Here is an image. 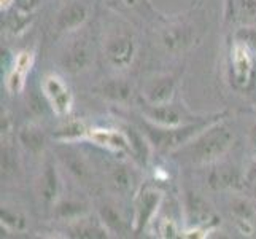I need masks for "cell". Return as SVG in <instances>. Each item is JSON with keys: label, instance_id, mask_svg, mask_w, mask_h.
<instances>
[{"label": "cell", "instance_id": "6da1fadb", "mask_svg": "<svg viewBox=\"0 0 256 239\" xmlns=\"http://www.w3.org/2000/svg\"><path fill=\"white\" fill-rule=\"evenodd\" d=\"M234 129L223 118H220L202 129L196 137H192L186 145L176 150L172 155L182 156L183 161L191 166L204 167L220 163L234 147Z\"/></svg>", "mask_w": 256, "mask_h": 239}, {"label": "cell", "instance_id": "7a4b0ae2", "mask_svg": "<svg viewBox=\"0 0 256 239\" xmlns=\"http://www.w3.org/2000/svg\"><path fill=\"white\" fill-rule=\"evenodd\" d=\"M198 8L162 20V26L160 28V45L167 55H186L198 48L204 40L207 23L204 12L199 13Z\"/></svg>", "mask_w": 256, "mask_h": 239}, {"label": "cell", "instance_id": "3957f363", "mask_svg": "<svg viewBox=\"0 0 256 239\" xmlns=\"http://www.w3.org/2000/svg\"><path fill=\"white\" fill-rule=\"evenodd\" d=\"M223 117L224 113H216L214 117H206L199 121L186 123V125L175 126V128L156 126L153 123L144 120V134L158 152L175 153L176 150L186 145L192 137H196L202 129H206L210 123H214Z\"/></svg>", "mask_w": 256, "mask_h": 239}, {"label": "cell", "instance_id": "277c9868", "mask_svg": "<svg viewBox=\"0 0 256 239\" xmlns=\"http://www.w3.org/2000/svg\"><path fill=\"white\" fill-rule=\"evenodd\" d=\"M228 72L236 91H250L256 83V50L232 39L229 45Z\"/></svg>", "mask_w": 256, "mask_h": 239}, {"label": "cell", "instance_id": "5b68a950", "mask_svg": "<svg viewBox=\"0 0 256 239\" xmlns=\"http://www.w3.org/2000/svg\"><path fill=\"white\" fill-rule=\"evenodd\" d=\"M138 55V39L129 28H118L104 42V58L114 70L129 69Z\"/></svg>", "mask_w": 256, "mask_h": 239}, {"label": "cell", "instance_id": "8992f818", "mask_svg": "<svg viewBox=\"0 0 256 239\" xmlns=\"http://www.w3.org/2000/svg\"><path fill=\"white\" fill-rule=\"evenodd\" d=\"M142 113L146 121L153 123L156 126H162V128H175V126H182V125H186V123L199 121L202 118H206V117H192L186 109L174 102L160 104V105L144 102Z\"/></svg>", "mask_w": 256, "mask_h": 239}, {"label": "cell", "instance_id": "52a82bcc", "mask_svg": "<svg viewBox=\"0 0 256 239\" xmlns=\"http://www.w3.org/2000/svg\"><path fill=\"white\" fill-rule=\"evenodd\" d=\"M164 194L154 187H144L134 199V212H132V231L140 233L148 226L158 215V210L162 206Z\"/></svg>", "mask_w": 256, "mask_h": 239}, {"label": "cell", "instance_id": "ba28073f", "mask_svg": "<svg viewBox=\"0 0 256 239\" xmlns=\"http://www.w3.org/2000/svg\"><path fill=\"white\" fill-rule=\"evenodd\" d=\"M42 91L50 104V109L58 117H68L74 109V93L70 86L56 74H48L42 80Z\"/></svg>", "mask_w": 256, "mask_h": 239}, {"label": "cell", "instance_id": "9c48e42d", "mask_svg": "<svg viewBox=\"0 0 256 239\" xmlns=\"http://www.w3.org/2000/svg\"><path fill=\"white\" fill-rule=\"evenodd\" d=\"M184 212H186L188 225L192 231H208L218 223V215L215 214L214 207L198 193H186Z\"/></svg>", "mask_w": 256, "mask_h": 239}, {"label": "cell", "instance_id": "30bf717a", "mask_svg": "<svg viewBox=\"0 0 256 239\" xmlns=\"http://www.w3.org/2000/svg\"><path fill=\"white\" fill-rule=\"evenodd\" d=\"M90 20V7L82 0H68L59 8L54 20L58 34H75Z\"/></svg>", "mask_w": 256, "mask_h": 239}, {"label": "cell", "instance_id": "8fae6325", "mask_svg": "<svg viewBox=\"0 0 256 239\" xmlns=\"http://www.w3.org/2000/svg\"><path fill=\"white\" fill-rule=\"evenodd\" d=\"M58 156L78 183H82L83 187H91L94 183L92 166L78 150L64 142L62 147L58 148Z\"/></svg>", "mask_w": 256, "mask_h": 239}, {"label": "cell", "instance_id": "7c38bea8", "mask_svg": "<svg viewBox=\"0 0 256 239\" xmlns=\"http://www.w3.org/2000/svg\"><path fill=\"white\" fill-rule=\"evenodd\" d=\"M94 63V50L86 39L75 40L60 56V66L68 74H82Z\"/></svg>", "mask_w": 256, "mask_h": 239}, {"label": "cell", "instance_id": "4fadbf2b", "mask_svg": "<svg viewBox=\"0 0 256 239\" xmlns=\"http://www.w3.org/2000/svg\"><path fill=\"white\" fill-rule=\"evenodd\" d=\"M207 183L214 191H239L246 187L245 174L236 166L222 161L214 164V169L208 172Z\"/></svg>", "mask_w": 256, "mask_h": 239}, {"label": "cell", "instance_id": "5bb4252c", "mask_svg": "<svg viewBox=\"0 0 256 239\" xmlns=\"http://www.w3.org/2000/svg\"><path fill=\"white\" fill-rule=\"evenodd\" d=\"M176 86H178V77L174 74H162L153 77L145 85L144 90V102L160 105L174 102L176 94Z\"/></svg>", "mask_w": 256, "mask_h": 239}, {"label": "cell", "instance_id": "9a60e30c", "mask_svg": "<svg viewBox=\"0 0 256 239\" xmlns=\"http://www.w3.org/2000/svg\"><path fill=\"white\" fill-rule=\"evenodd\" d=\"M96 94L102 97L104 101H108L112 104L118 105H129L136 99V90L134 85L128 82L126 78H108L102 82L99 86L96 88Z\"/></svg>", "mask_w": 256, "mask_h": 239}, {"label": "cell", "instance_id": "2e32d148", "mask_svg": "<svg viewBox=\"0 0 256 239\" xmlns=\"http://www.w3.org/2000/svg\"><path fill=\"white\" fill-rule=\"evenodd\" d=\"M37 194L45 209H51L56 206L60 194V179L54 164L46 161L37 180Z\"/></svg>", "mask_w": 256, "mask_h": 239}, {"label": "cell", "instance_id": "e0dca14e", "mask_svg": "<svg viewBox=\"0 0 256 239\" xmlns=\"http://www.w3.org/2000/svg\"><path fill=\"white\" fill-rule=\"evenodd\" d=\"M88 139L92 144L108 150V152L118 155L130 153L129 139L124 129L121 131V129H108V128H92L88 131Z\"/></svg>", "mask_w": 256, "mask_h": 239}, {"label": "cell", "instance_id": "ac0fdd59", "mask_svg": "<svg viewBox=\"0 0 256 239\" xmlns=\"http://www.w3.org/2000/svg\"><path fill=\"white\" fill-rule=\"evenodd\" d=\"M224 23L236 29L256 26V0H224Z\"/></svg>", "mask_w": 256, "mask_h": 239}, {"label": "cell", "instance_id": "d6986e66", "mask_svg": "<svg viewBox=\"0 0 256 239\" xmlns=\"http://www.w3.org/2000/svg\"><path fill=\"white\" fill-rule=\"evenodd\" d=\"M34 66V55L30 51H21L20 55L14 56L13 66L8 72L6 85L12 93H20L24 90L28 75Z\"/></svg>", "mask_w": 256, "mask_h": 239}, {"label": "cell", "instance_id": "ffe728a7", "mask_svg": "<svg viewBox=\"0 0 256 239\" xmlns=\"http://www.w3.org/2000/svg\"><path fill=\"white\" fill-rule=\"evenodd\" d=\"M99 218L102 220L105 228L116 236H124L132 229V222H128L118 206L110 201H105L99 206Z\"/></svg>", "mask_w": 256, "mask_h": 239}, {"label": "cell", "instance_id": "44dd1931", "mask_svg": "<svg viewBox=\"0 0 256 239\" xmlns=\"http://www.w3.org/2000/svg\"><path fill=\"white\" fill-rule=\"evenodd\" d=\"M67 234L70 237H83V239H104L108 237L110 231L105 225L102 223L100 218H92L88 220L86 215L75 220V222L70 223Z\"/></svg>", "mask_w": 256, "mask_h": 239}, {"label": "cell", "instance_id": "7402d4cb", "mask_svg": "<svg viewBox=\"0 0 256 239\" xmlns=\"http://www.w3.org/2000/svg\"><path fill=\"white\" fill-rule=\"evenodd\" d=\"M108 187L113 193L120 194V196H126V194L134 191V185H136V179L132 171H129L126 166L122 164H114L110 167L108 171Z\"/></svg>", "mask_w": 256, "mask_h": 239}, {"label": "cell", "instance_id": "603a6c76", "mask_svg": "<svg viewBox=\"0 0 256 239\" xmlns=\"http://www.w3.org/2000/svg\"><path fill=\"white\" fill-rule=\"evenodd\" d=\"M18 140L24 150L32 155H40L46 145V137L43 129L35 125H26L18 131Z\"/></svg>", "mask_w": 256, "mask_h": 239}, {"label": "cell", "instance_id": "cb8c5ba5", "mask_svg": "<svg viewBox=\"0 0 256 239\" xmlns=\"http://www.w3.org/2000/svg\"><path fill=\"white\" fill-rule=\"evenodd\" d=\"M88 215V207L83 204V202L78 201H58L56 206L52 207V217L60 220V222H75V220L82 218Z\"/></svg>", "mask_w": 256, "mask_h": 239}, {"label": "cell", "instance_id": "d4e9b609", "mask_svg": "<svg viewBox=\"0 0 256 239\" xmlns=\"http://www.w3.org/2000/svg\"><path fill=\"white\" fill-rule=\"evenodd\" d=\"M88 129L84 126V123L80 120H68L66 125L60 126L56 132H54V137L59 140L60 144H74L76 140H82V139H88Z\"/></svg>", "mask_w": 256, "mask_h": 239}, {"label": "cell", "instance_id": "484cf974", "mask_svg": "<svg viewBox=\"0 0 256 239\" xmlns=\"http://www.w3.org/2000/svg\"><path fill=\"white\" fill-rule=\"evenodd\" d=\"M231 212L232 215L236 217L237 223L239 225H246L250 223L253 217H254V206L248 199H244V198H236L231 204Z\"/></svg>", "mask_w": 256, "mask_h": 239}, {"label": "cell", "instance_id": "4316f807", "mask_svg": "<svg viewBox=\"0 0 256 239\" xmlns=\"http://www.w3.org/2000/svg\"><path fill=\"white\" fill-rule=\"evenodd\" d=\"M0 217H2V225H5L6 228L14 229V231H22L26 228V217L20 212H14L8 207L2 206V212H0Z\"/></svg>", "mask_w": 256, "mask_h": 239}, {"label": "cell", "instance_id": "83f0119b", "mask_svg": "<svg viewBox=\"0 0 256 239\" xmlns=\"http://www.w3.org/2000/svg\"><path fill=\"white\" fill-rule=\"evenodd\" d=\"M110 2L116 5L120 10H126L132 13L146 15L148 12H153V7L150 5L148 0H110Z\"/></svg>", "mask_w": 256, "mask_h": 239}, {"label": "cell", "instance_id": "f1b7e54d", "mask_svg": "<svg viewBox=\"0 0 256 239\" xmlns=\"http://www.w3.org/2000/svg\"><path fill=\"white\" fill-rule=\"evenodd\" d=\"M16 171V155L13 147L2 142V177H8Z\"/></svg>", "mask_w": 256, "mask_h": 239}, {"label": "cell", "instance_id": "f546056e", "mask_svg": "<svg viewBox=\"0 0 256 239\" xmlns=\"http://www.w3.org/2000/svg\"><path fill=\"white\" fill-rule=\"evenodd\" d=\"M232 39L239 40L245 45L256 50V26H245V28H237L232 34Z\"/></svg>", "mask_w": 256, "mask_h": 239}, {"label": "cell", "instance_id": "4dcf8cb0", "mask_svg": "<svg viewBox=\"0 0 256 239\" xmlns=\"http://www.w3.org/2000/svg\"><path fill=\"white\" fill-rule=\"evenodd\" d=\"M245 180H246V185L252 188L254 198H256V158L253 159V164L250 166V169L245 174Z\"/></svg>", "mask_w": 256, "mask_h": 239}, {"label": "cell", "instance_id": "1f68e13d", "mask_svg": "<svg viewBox=\"0 0 256 239\" xmlns=\"http://www.w3.org/2000/svg\"><path fill=\"white\" fill-rule=\"evenodd\" d=\"M248 145H250V153L254 159L256 158V125L248 132Z\"/></svg>", "mask_w": 256, "mask_h": 239}, {"label": "cell", "instance_id": "d6a6232c", "mask_svg": "<svg viewBox=\"0 0 256 239\" xmlns=\"http://www.w3.org/2000/svg\"><path fill=\"white\" fill-rule=\"evenodd\" d=\"M13 2H14V0H2V10H6V8L10 7Z\"/></svg>", "mask_w": 256, "mask_h": 239}]
</instances>
